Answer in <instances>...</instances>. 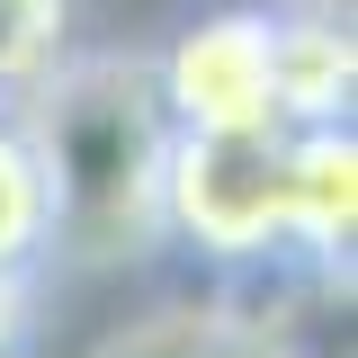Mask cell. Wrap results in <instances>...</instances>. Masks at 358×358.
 <instances>
[{
	"mask_svg": "<svg viewBox=\"0 0 358 358\" xmlns=\"http://www.w3.org/2000/svg\"><path fill=\"white\" fill-rule=\"evenodd\" d=\"M18 134L45 179V251L63 242V260L81 268H126L162 251V171L179 134L162 117L152 63L134 54L63 63L18 108Z\"/></svg>",
	"mask_w": 358,
	"mask_h": 358,
	"instance_id": "obj_1",
	"label": "cell"
},
{
	"mask_svg": "<svg viewBox=\"0 0 358 358\" xmlns=\"http://www.w3.org/2000/svg\"><path fill=\"white\" fill-rule=\"evenodd\" d=\"M162 233H179L215 268L287 260V126L179 134L162 171Z\"/></svg>",
	"mask_w": 358,
	"mask_h": 358,
	"instance_id": "obj_2",
	"label": "cell"
},
{
	"mask_svg": "<svg viewBox=\"0 0 358 358\" xmlns=\"http://www.w3.org/2000/svg\"><path fill=\"white\" fill-rule=\"evenodd\" d=\"M171 134H268L278 81H268V9H206L152 63Z\"/></svg>",
	"mask_w": 358,
	"mask_h": 358,
	"instance_id": "obj_3",
	"label": "cell"
},
{
	"mask_svg": "<svg viewBox=\"0 0 358 358\" xmlns=\"http://www.w3.org/2000/svg\"><path fill=\"white\" fill-rule=\"evenodd\" d=\"M350 224H358V143H350V126L287 134V251L322 287L350 278Z\"/></svg>",
	"mask_w": 358,
	"mask_h": 358,
	"instance_id": "obj_4",
	"label": "cell"
},
{
	"mask_svg": "<svg viewBox=\"0 0 358 358\" xmlns=\"http://www.w3.org/2000/svg\"><path fill=\"white\" fill-rule=\"evenodd\" d=\"M99 358H296L268 322H251V313H152V322H134L126 341H108Z\"/></svg>",
	"mask_w": 358,
	"mask_h": 358,
	"instance_id": "obj_5",
	"label": "cell"
},
{
	"mask_svg": "<svg viewBox=\"0 0 358 358\" xmlns=\"http://www.w3.org/2000/svg\"><path fill=\"white\" fill-rule=\"evenodd\" d=\"M63 27L72 0H0V117H18L63 72Z\"/></svg>",
	"mask_w": 358,
	"mask_h": 358,
	"instance_id": "obj_6",
	"label": "cell"
},
{
	"mask_svg": "<svg viewBox=\"0 0 358 358\" xmlns=\"http://www.w3.org/2000/svg\"><path fill=\"white\" fill-rule=\"evenodd\" d=\"M27 260H45V179L18 117H0V268L27 278Z\"/></svg>",
	"mask_w": 358,
	"mask_h": 358,
	"instance_id": "obj_7",
	"label": "cell"
},
{
	"mask_svg": "<svg viewBox=\"0 0 358 358\" xmlns=\"http://www.w3.org/2000/svg\"><path fill=\"white\" fill-rule=\"evenodd\" d=\"M18 341H27V278L0 268V350H18Z\"/></svg>",
	"mask_w": 358,
	"mask_h": 358,
	"instance_id": "obj_8",
	"label": "cell"
}]
</instances>
